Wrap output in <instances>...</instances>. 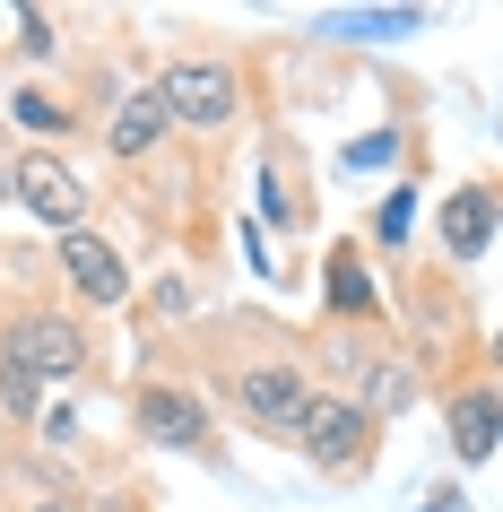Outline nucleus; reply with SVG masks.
Here are the masks:
<instances>
[{
  "label": "nucleus",
  "mask_w": 503,
  "mask_h": 512,
  "mask_svg": "<svg viewBox=\"0 0 503 512\" xmlns=\"http://www.w3.org/2000/svg\"><path fill=\"white\" fill-rule=\"evenodd\" d=\"M373 434H382V426H373V408L365 400H339V391H313L304 417H295V443L313 452L321 478H356V469L373 460Z\"/></svg>",
  "instance_id": "nucleus-1"
},
{
  "label": "nucleus",
  "mask_w": 503,
  "mask_h": 512,
  "mask_svg": "<svg viewBox=\"0 0 503 512\" xmlns=\"http://www.w3.org/2000/svg\"><path fill=\"white\" fill-rule=\"evenodd\" d=\"M157 105H165V122H183V131H226L243 113V70L235 61H165Z\"/></svg>",
  "instance_id": "nucleus-2"
},
{
  "label": "nucleus",
  "mask_w": 503,
  "mask_h": 512,
  "mask_svg": "<svg viewBox=\"0 0 503 512\" xmlns=\"http://www.w3.org/2000/svg\"><path fill=\"white\" fill-rule=\"evenodd\" d=\"M0 356L35 382H79L87 374V330L70 313H18V322L0 330Z\"/></svg>",
  "instance_id": "nucleus-3"
},
{
  "label": "nucleus",
  "mask_w": 503,
  "mask_h": 512,
  "mask_svg": "<svg viewBox=\"0 0 503 512\" xmlns=\"http://www.w3.org/2000/svg\"><path fill=\"white\" fill-rule=\"evenodd\" d=\"M131 426L148 434L157 452H217V417L200 408V391H183V382H139Z\"/></svg>",
  "instance_id": "nucleus-4"
},
{
  "label": "nucleus",
  "mask_w": 503,
  "mask_h": 512,
  "mask_svg": "<svg viewBox=\"0 0 503 512\" xmlns=\"http://www.w3.org/2000/svg\"><path fill=\"white\" fill-rule=\"evenodd\" d=\"M9 200H27V217H44L53 235H70L87 217V174H70L53 148H27V157H9Z\"/></svg>",
  "instance_id": "nucleus-5"
},
{
  "label": "nucleus",
  "mask_w": 503,
  "mask_h": 512,
  "mask_svg": "<svg viewBox=\"0 0 503 512\" xmlns=\"http://www.w3.org/2000/svg\"><path fill=\"white\" fill-rule=\"evenodd\" d=\"M304 400H313V374L287 365V356H261V365H243V374H235V408L252 417V426H269V434H295Z\"/></svg>",
  "instance_id": "nucleus-6"
},
{
  "label": "nucleus",
  "mask_w": 503,
  "mask_h": 512,
  "mask_svg": "<svg viewBox=\"0 0 503 512\" xmlns=\"http://www.w3.org/2000/svg\"><path fill=\"white\" fill-rule=\"evenodd\" d=\"M61 270H70V287H79L87 304H122L131 296V270H122V252H113L96 226H70V235H61Z\"/></svg>",
  "instance_id": "nucleus-7"
},
{
  "label": "nucleus",
  "mask_w": 503,
  "mask_h": 512,
  "mask_svg": "<svg viewBox=\"0 0 503 512\" xmlns=\"http://www.w3.org/2000/svg\"><path fill=\"white\" fill-rule=\"evenodd\" d=\"M443 426H451V452L469 460V469H486L495 460V382L477 374V382H460L443 400Z\"/></svg>",
  "instance_id": "nucleus-8"
},
{
  "label": "nucleus",
  "mask_w": 503,
  "mask_h": 512,
  "mask_svg": "<svg viewBox=\"0 0 503 512\" xmlns=\"http://www.w3.org/2000/svg\"><path fill=\"white\" fill-rule=\"evenodd\" d=\"M443 243H451V261H477L495 243V183H460L443 200Z\"/></svg>",
  "instance_id": "nucleus-9"
},
{
  "label": "nucleus",
  "mask_w": 503,
  "mask_h": 512,
  "mask_svg": "<svg viewBox=\"0 0 503 512\" xmlns=\"http://www.w3.org/2000/svg\"><path fill=\"white\" fill-rule=\"evenodd\" d=\"M165 131H174V122H165L157 87H131V96H122V113L105 122V148H113V157H148Z\"/></svg>",
  "instance_id": "nucleus-10"
},
{
  "label": "nucleus",
  "mask_w": 503,
  "mask_h": 512,
  "mask_svg": "<svg viewBox=\"0 0 503 512\" xmlns=\"http://www.w3.org/2000/svg\"><path fill=\"white\" fill-rule=\"evenodd\" d=\"M330 313L339 322H373V278L356 243H330Z\"/></svg>",
  "instance_id": "nucleus-11"
},
{
  "label": "nucleus",
  "mask_w": 503,
  "mask_h": 512,
  "mask_svg": "<svg viewBox=\"0 0 503 512\" xmlns=\"http://www.w3.org/2000/svg\"><path fill=\"white\" fill-rule=\"evenodd\" d=\"M425 9H365V18H321V35L339 44H391V35H417Z\"/></svg>",
  "instance_id": "nucleus-12"
},
{
  "label": "nucleus",
  "mask_w": 503,
  "mask_h": 512,
  "mask_svg": "<svg viewBox=\"0 0 503 512\" xmlns=\"http://www.w3.org/2000/svg\"><path fill=\"white\" fill-rule=\"evenodd\" d=\"M9 113H18V122H35V131H70V105H61V96H44V87H18V96H9Z\"/></svg>",
  "instance_id": "nucleus-13"
},
{
  "label": "nucleus",
  "mask_w": 503,
  "mask_h": 512,
  "mask_svg": "<svg viewBox=\"0 0 503 512\" xmlns=\"http://www.w3.org/2000/svg\"><path fill=\"white\" fill-rule=\"evenodd\" d=\"M35 400H44V382H35V374H18V365L0 356V408H9V417H35Z\"/></svg>",
  "instance_id": "nucleus-14"
},
{
  "label": "nucleus",
  "mask_w": 503,
  "mask_h": 512,
  "mask_svg": "<svg viewBox=\"0 0 503 512\" xmlns=\"http://www.w3.org/2000/svg\"><path fill=\"white\" fill-rule=\"evenodd\" d=\"M18 44H27V53H53V18H44V9H18Z\"/></svg>",
  "instance_id": "nucleus-15"
},
{
  "label": "nucleus",
  "mask_w": 503,
  "mask_h": 512,
  "mask_svg": "<svg viewBox=\"0 0 503 512\" xmlns=\"http://www.w3.org/2000/svg\"><path fill=\"white\" fill-rule=\"evenodd\" d=\"M408 217H417V200H408V191H391V209H382V243L408 235Z\"/></svg>",
  "instance_id": "nucleus-16"
},
{
  "label": "nucleus",
  "mask_w": 503,
  "mask_h": 512,
  "mask_svg": "<svg viewBox=\"0 0 503 512\" xmlns=\"http://www.w3.org/2000/svg\"><path fill=\"white\" fill-rule=\"evenodd\" d=\"M0 191H9V157H0Z\"/></svg>",
  "instance_id": "nucleus-17"
},
{
  "label": "nucleus",
  "mask_w": 503,
  "mask_h": 512,
  "mask_svg": "<svg viewBox=\"0 0 503 512\" xmlns=\"http://www.w3.org/2000/svg\"><path fill=\"white\" fill-rule=\"evenodd\" d=\"M35 512H70V504H35Z\"/></svg>",
  "instance_id": "nucleus-18"
}]
</instances>
